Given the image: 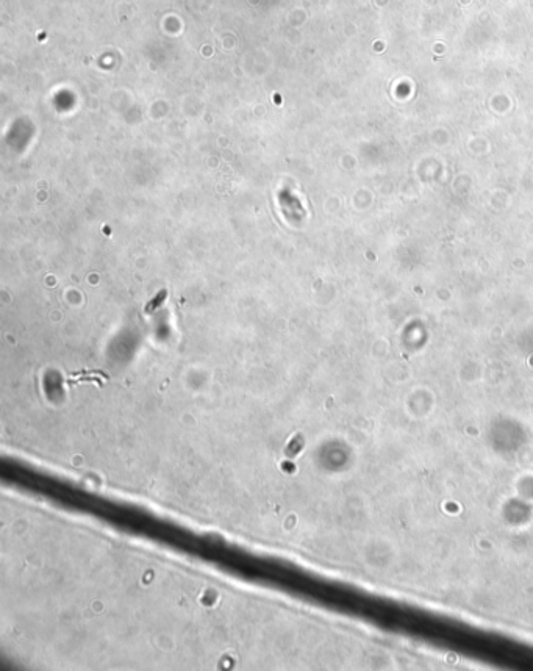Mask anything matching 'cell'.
Wrapping results in <instances>:
<instances>
[{"label":"cell","mask_w":533,"mask_h":671,"mask_svg":"<svg viewBox=\"0 0 533 671\" xmlns=\"http://www.w3.org/2000/svg\"><path fill=\"white\" fill-rule=\"evenodd\" d=\"M166 296H168V291L163 290V291H160L157 296L153 297V299L147 303V307H146V313H153L155 310H157L160 306H162L163 301L166 299Z\"/></svg>","instance_id":"cell-1"}]
</instances>
